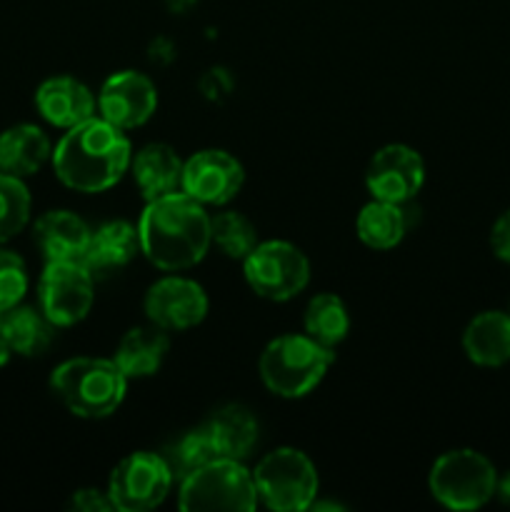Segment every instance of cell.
Returning a JSON list of instances; mask_svg holds the SVG:
<instances>
[{
  "instance_id": "obj_1",
  "label": "cell",
  "mask_w": 510,
  "mask_h": 512,
  "mask_svg": "<svg viewBox=\"0 0 510 512\" xmlns=\"http://www.w3.org/2000/svg\"><path fill=\"white\" fill-rule=\"evenodd\" d=\"M138 235L140 253L165 273L193 268L213 245L210 213L183 190L145 200Z\"/></svg>"
},
{
  "instance_id": "obj_2",
  "label": "cell",
  "mask_w": 510,
  "mask_h": 512,
  "mask_svg": "<svg viewBox=\"0 0 510 512\" xmlns=\"http://www.w3.org/2000/svg\"><path fill=\"white\" fill-rule=\"evenodd\" d=\"M130 160L133 148L125 130L93 115L85 123L65 130L53 148L50 163L65 188L93 195L120 183L130 170Z\"/></svg>"
},
{
  "instance_id": "obj_3",
  "label": "cell",
  "mask_w": 510,
  "mask_h": 512,
  "mask_svg": "<svg viewBox=\"0 0 510 512\" xmlns=\"http://www.w3.org/2000/svg\"><path fill=\"white\" fill-rule=\"evenodd\" d=\"M128 383L113 358H70L50 373V390L75 418H110L123 405Z\"/></svg>"
},
{
  "instance_id": "obj_4",
  "label": "cell",
  "mask_w": 510,
  "mask_h": 512,
  "mask_svg": "<svg viewBox=\"0 0 510 512\" xmlns=\"http://www.w3.org/2000/svg\"><path fill=\"white\" fill-rule=\"evenodd\" d=\"M335 363V350L315 343L310 335L290 333L270 340L258 360L260 380L273 395L285 400H298L313 393L330 365Z\"/></svg>"
},
{
  "instance_id": "obj_5",
  "label": "cell",
  "mask_w": 510,
  "mask_h": 512,
  "mask_svg": "<svg viewBox=\"0 0 510 512\" xmlns=\"http://www.w3.org/2000/svg\"><path fill=\"white\" fill-rule=\"evenodd\" d=\"M498 470L483 453L470 448L448 450L428 473L430 495L455 512L478 510L495 498Z\"/></svg>"
},
{
  "instance_id": "obj_6",
  "label": "cell",
  "mask_w": 510,
  "mask_h": 512,
  "mask_svg": "<svg viewBox=\"0 0 510 512\" xmlns=\"http://www.w3.org/2000/svg\"><path fill=\"white\" fill-rule=\"evenodd\" d=\"M258 498L275 512L310 510L320 490L318 468L298 448H275L253 470Z\"/></svg>"
},
{
  "instance_id": "obj_7",
  "label": "cell",
  "mask_w": 510,
  "mask_h": 512,
  "mask_svg": "<svg viewBox=\"0 0 510 512\" xmlns=\"http://www.w3.org/2000/svg\"><path fill=\"white\" fill-rule=\"evenodd\" d=\"M258 488L253 473L243 460L215 458L193 475L180 480L178 508L185 512L203 510H240L253 512L258 508Z\"/></svg>"
},
{
  "instance_id": "obj_8",
  "label": "cell",
  "mask_w": 510,
  "mask_h": 512,
  "mask_svg": "<svg viewBox=\"0 0 510 512\" xmlns=\"http://www.w3.org/2000/svg\"><path fill=\"white\" fill-rule=\"evenodd\" d=\"M243 275L255 295L285 303L310 283V260L288 240H263L243 260Z\"/></svg>"
},
{
  "instance_id": "obj_9",
  "label": "cell",
  "mask_w": 510,
  "mask_h": 512,
  "mask_svg": "<svg viewBox=\"0 0 510 512\" xmlns=\"http://www.w3.org/2000/svg\"><path fill=\"white\" fill-rule=\"evenodd\" d=\"M95 300V273L80 260H48L38 280V303L55 328L88 318Z\"/></svg>"
},
{
  "instance_id": "obj_10",
  "label": "cell",
  "mask_w": 510,
  "mask_h": 512,
  "mask_svg": "<svg viewBox=\"0 0 510 512\" xmlns=\"http://www.w3.org/2000/svg\"><path fill=\"white\" fill-rule=\"evenodd\" d=\"M173 483L175 478L163 455L138 450L115 465L108 480V495L115 510L145 512L163 505Z\"/></svg>"
},
{
  "instance_id": "obj_11",
  "label": "cell",
  "mask_w": 510,
  "mask_h": 512,
  "mask_svg": "<svg viewBox=\"0 0 510 512\" xmlns=\"http://www.w3.org/2000/svg\"><path fill=\"white\" fill-rule=\"evenodd\" d=\"M245 185V168L235 155L220 148H205L190 155L183 163V183L180 190L200 205L223 208L238 198Z\"/></svg>"
},
{
  "instance_id": "obj_12",
  "label": "cell",
  "mask_w": 510,
  "mask_h": 512,
  "mask_svg": "<svg viewBox=\"0 0 510 512\" xmlns=\"http://www.w3.org/2000/svg\"><path fill=\"white\" fill-rule=\"evenodd\" d=\"M208 293L203 285L183 275H165L155 280L143 300V310L148 323L180 333L200 325L208 315Z\"/></svg>"
},
{
  "instance_id": "obj_13",
  "label": "cell",
  "mask_w": 510,
  "mask_h": 512,
  "mask_svg": "<svg viewBox=\"0 0 510 512\" xmlns=\"http://www.w3.org/2000/svg\"><path fill=\"white\" fill-rule=\"evenodd\" d=\"M425 163L410 145L390 143L375 150L365 168V188L375 200L405 205L423 190Z\"/></svg>"
},
{
  "instance_id": "obj_14",
  "label": "cell",
  "mask_w": 510,
  "mask_h": 512,
  "mask_svg": "<svg viewBox=\"0 0 510 512\" xmlns=\"http://www.w3.org/2000/svg\"><path fill=\"white\" fill-rule=\"evenodd\" d=\"M98 113L120 130H135L158 110V88L140 70H118L98 90Z\"/></svg>"
},
{
  "instance_id": "obj_15",
  "label": "cell",
  "mask_w": 510,
  "mask_h": 512,
  "mask_svg": "<svg viewBox=\"0 0 510 512\" xmlns=\"http://www.w3.org/2000/svg\"><path fill=\"white\" fill-rule=\"evenodd\" d=\"M35 108L55 128H75L93 118L98 100L83 80L73 75H53L35 90Z\"/></svg>"
},
{
  "instance_id": "obj_16",
  "label": "cell",
  "mask_w": 510,
  "mask_h": 512,
  "mask_svg": "<svg viewBox=\"0 0 510 512\" xmlns=\"http://www.w3.org/2000/svg\"><path fill=\"white\" fill-rule=\"evenodd\" d=\"M90 233L80 215L73 210H48L40 215L33 225V240L48 260H80L83 263L85 250H88Z\"/></svg>"
},
{
  "instance_id": "obj_17",
  "label": "cell",
  "mask_w": 510,
  "mask_h": 512,
  "mask_svg": "<svg viewBox=\"0 0 510 512\" xmlns=\"http://www.w3.org/2000/svg\"><path fill=\"white\" fill-rule=\"evenodd\" d=\"M463 350L480 368H503L510 363V313L485 310L463 330Z\"/></svg>"
},
{
  "instance_id": "obj_18",
  "label": "cell",
  "mask_w": 510,
  "mask_h": 512,
  "mask_svg": "<svg viewBox=\"0 0 510 512\" xmlns=\"http://www.w3.org/2000/svg\"><path fill=\"white\" fill-rule=\"evenodd\" d=\"M183 163L185 160L168 143H148L138 153H133L130 173H133V180L143 198L153 200L180 190Z\"/></svg>"
},
{
  "instance_id": "obj_19",
  "label": "cell",
  "mask_w": 510,
  "mask_h": 512,
  "mask_svg": "<svg viewBox=\"0 0 510 512\" xmlns=\"http://www.w3.org/2000/svg\"><path fill=\"white\" fill-rule=\"evenodd\" d=\"M168 350V330L148 323L140 325V328L128 330V333L120 338L113 360L118 363V368L123 370L125 378L140 380L150 378V375H155L163 368L165 358H168Z\"/></svg>"
},
{
  "instance_id": "obj_20",
  "label": "cell",
  "mask_w": 510,
  "mask_h": 512,
  "mask_svg": "<svg viewBox=\"0 0 510 512\" xmlns=\"http://www.w3.org/2000/svg\"><path fill=\"white\" fill-rule=\"evenodd\" d=\"M53 158V145L43 128L33 123H20L0 133V170L28 178Z\"/></svg>"
},
{
  "instance_id": "obj_21",
  "label": "cell",
  "mask_w": 510,
  "mask_h": 512,
  "mask_svg": "<svg viewBox=\"0 0 510 512\" xmlns=\"http://www.w3.org/2000/svg\"><path fill=\"white\" fill-rule=\"evenodd\" d=\"M203 425L218 458L245 460L258 443V418L245 405H223Z\"/></svg>"
},
{
  "instance_id": "obj_22",
  "label": "cell",
  "mask_w": 510,
  "mask_h": 512,
  "mask_svg": "<svg viewBox=\"0 0 510 512\" xmlns=\"http://www.w3.org/2000/svg\"><path fill=\"white\" fill-rule=\"evenodd\" d=\"M138 253V225L128 223V220H108V223H103L90 233V243L88 250H85L83 263L93 273H105V270L125 268Z\"/></svg>"
},
{
  "instance_id": "obj_23",
  "label": "cell",
  "mask_w": 510,
  "mask_h": 512,
  "mask_svg": "<svg viewBox=\"0 0 510 512\" xmlns=\"http://www.w3.org/2000/svg\"><path fill=\"white\" fill-rule=\"evenodd\" d=\"M0 333L8 340L15 355L23 358H35L43 355L53 343L55 325L45 318L43 310L28 308V305H15V308L3 310L0 315Z\"/></svg>"
},
{
  "instance_id": "obj_24",
  "label": "cell",
  "mask_w": 510,
  "mask_h": 512,
  "mask_svg": "<svg viewBox=\"0 0 510 512\" xmlns=\"http://www.w3.org/2000/svg\"><path fill=\"white\" fill-rule=\"evenodd\" d=\"M355 233L368 248L390 250L408 233V215L403 205L373 198L355 218Z\"/></svg>"
},
{
  "instance_id": "obj_25",
  "label": "cell",
  "mask_w": 510,
  "mask_h": 512,
  "mask_svg": "<svg viewBox=\"0 0 510 512\" xmlns=\"http://www.w3.org/2000/svg\"><path fill=\"white\" fill-rule=\"evenodd\" d=\"M305 335L325 348L335 350L350 333V315L335 293H318L310 298L303 315Z\"/></svg>"
},
{
  "instance_id": "obj_26",
  "label": "cell",
  "mask_w": 510,
  "mask_h": 512,
  "mask_svg": "<svg viewBox=\"0 0 510 512\" xmlns=\"http://www.w3.org/2000/svg\"><path fill=\"white\" fill-rule=\"evenodd\" d=\"M160 455H163L165 463H168L175 483H180V480H185L188 475H193L195 470L208 465L210 460L218 458V453H215L213 448V440H210L205 425H200V428L195 430H188V433H183L180 438H175L173 443L165 445V450Z\"/></svg>"
},
{
  "instance_id": "obj_27",
  "label": "cell",
  "mask_w": 510,
  "mask_h": 512,
  "mask_svg": "<svg viewBox=\"0 0 510 512\" xmlns=\"http://www.w3.org/2000/svg\"><path fill=\"white\" fill-rule=\"evenodd\" d=\"M210 235H213V245L225 258L240 260V263L260 243L255 223L238 210H223L218 215H210Z\"/></svg>"
},
{
  "instance_id": "obj_28",
  "label": "cell",
  "mask_w": 510,
  "mask_h": 512,
  "mask_svg": "<svg viewBox=\"0 0 510 512\" xmlns=\"http://www.w3.org/2000/svg\"><path fill=\"white\" fill-rule=\"evenodd\" d=\"M30 208L33 200L23 178L0 170V243H8L23 233L25 225L30 223Z\"/></svg>"
},
{
  "instance_id": "obj_29",
  "label": "cell",
  "mask_w": 510,
  "mask_h": 512,
  "mask_svg": "<svg viewBox=\"0 0 510 512\" xmlns=\"http://www.w3.org/2000/svg\"><path fill=\"white\" fill-rule=\"evenodd\" d=\"M28 293V268L13 250H0V310L15 308Z\"/></svg>"
},
{
  "instance_id": "obj_30",
  "label": "cell",
  "mask_w": 510,
  "mask_h": 512,
  "mask_svg": "<svg viewBox=\"0 0 510 512\" xmlns=\"http://www.w3.org/2000/svg\"><path fill=\"white\" fill-rule=\"evenodd\" d=\"M70 510H75V512H108V510H115V505H113V500H110L108 490L83 488V490H75L73 498H70Z\"/></svg>"
},
{
  "instance_id": "obj_31",
  "label": "cell",
  "mask_w": 510,
  "mask_h": 512,
  "mask_svg": "<svg viewBox=\"0 0 510 512\" xmlns=\"http://www.w3.org/2000/svg\"><path fill=\"white\" fill-rule=\"evenodd\" d=\"M490 250L495 258L510 265V208L500 213L490 228Z\"/></svg>"
},
{
  "instance_id": "obj_32",
  "label": "cell",
  "mask_w": 510,
  "mask_h": 512,
  "mask_svg": "<svg viewBox=\"0 0 510 512\" xmlns=\"http://www.w3.org/2000/svg\"><path fill=\"white\" fill-rule=\"evenodd\" d=\"M495 498L500 500L503 505L510 508V470L508 473L498 475V485H495Z\"/></svg>"
},
{
  "instance_id": "obj_33",
  "label": "cell",
  "mask_w": 510,
  "mask_h": 512,
  "mask_svg": "<svg viewBox=\"0 0 510 512\" xmlns=\"http://www.w3.org/2000/svg\"><path fill=\"white\" fill-rule=\"evenodd\" d=\"M13 348H10L8 345V340L3 338V333H0V368H3V365H8L10 363V358H13Z\"/></svg>"
},
{
  "instance_id": "obj_34",
  "label": "cell",
  "mask_w": 510,
  "mask_h": 512,
  "mask_svg": "<svg viewBox=\"0 0 510 512\" xmlns=\"http://www.w3.org/2000/svg\"><path fill=\"white\" fill-rule=\"evenodd\" d=\"M165 3H168V8L173 10V13H185V10L193 8L198 0H165Z\"/></svg>"
},
{
  "instance_id": "obj_35",
  "label": "cell",
  "mask_w": 510,
  "mask_h": 512,
  "mask_svg": "<svg viewBox=\"0 0 510 512\" xmlns=\"http://www.w3.org/2000/svg\"><path fill=\"white\" fill-rule=\"evenodd\" d=\"M0 315H3V310H0Z\"/></svg>"
},
{
  "instance_id": "obj_36",
  "label": "cell",
  "mask_w": 510,
  "mask_h": 512,
  "mask_svg": "<svg viewBox=\"0 0 510 512\" xmlns=\"http://www.w3.org/2000/svg\"><path fill=\"white\" fill-rule=\"evenodd\" d=\"M508 313H510V310H508Z\"/></svg>"
}]
</instances>
